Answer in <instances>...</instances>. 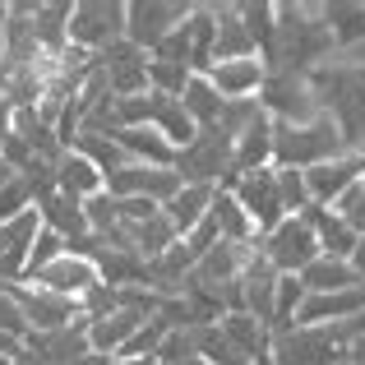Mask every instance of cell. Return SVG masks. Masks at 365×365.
Masks as SVG:
<instances>
[{
    "label": "cell",
    "instance_id": "obj_1",
    "mask_svg": "<svg viewBox=\"0 0 365 365\" xmlns=\"http://www.w3.org/2000/svg\"><path fill=\"white\" fill-rule=\"evenodd\" d=\"M333 33L324 24L319 5H273V42L264 46V70H287V74H310L329 65Z\"/></svg>",
    "mask_w": 365,
    "mask_h": 365
},
{
    "label": "cell",
    "instance_id": "obj_2",
    "mask_svg": "<svg viewBox=\"0 0 365 365\" xmlns=\"http://www.w3.org/2000/svg\"><path fill=\"white\" fill-rule=\"evenodd\" d=\"M310 88L319 98V111L338 125L347 153H365V70L347 61H329L310 70Z\"/></svg>",
    "mask_w": 365,
    "mask_h": 365
},
{
    "label": "cell",
    "instance_id": "obj_3",
    "mask_svg": "<svg viewBox=\"0 0 365 365\" xmlns=\"http://www.w3.org/2000/svg\"><path fill=\"white\" fill-rule=\"evenodd\" d=\"M342 153H347V143H342L338 125L329 116H314L305 125H273V167L310 171V167L342 158Z\"/></svg>",
    "mask_w": 365,
    "mask_h": 365
},
{
    "label": "cell",
    "instance_id": "obj_4",
    "mask_svg": "<svg viewBox=\"0 0 365 365\" xmlns=\"http://www.w3.org/2000/svg\"><path fill=\"white\" fill-rule=\"evenodd\" d=\"M259 111H264L273 125H305L319 111V98L310 88V74H287V70H268L264 74V88H259Z\"/></svg>",
    "mask_w": 365,
    "mask_h": 365
},
{
    "label": "cell",
    "instance_id": "obj_5",
    "mask_svg": "<svg viewBox=\"0 0 365 365\" xmlns=\"http://www.w3.org/2000/svg\"><path fill=\"white\" fill-rule=\"evenodd\" d=\"M255 250L273 264L277 277H301L319 259V241H314V227L305 217H282L268 236H259Z\"/></svg>",
    "mask_w": 365,
    "mask_h": 365
},
{
    "label": "cell",
    "instance_id": "obj_6",
    "mask_svg": "<svg viewBox=\"0 0 365 365\" xmlns=\"http://www.w3.org/2000/svg\"><path fill=\"white\" fill-rule=\"evenodd\" d=\"M120 37H125L120 0H79V5H70V46H79L88 56H102Z\"/></svg>",
    "mask_w": 365,
    "mask_h": 365
},
{
    "label": "cell",
    "instance_id": "obj_7",
    "mask_svg": "<svg viewBox=\"0 0 365 365\" xmlns=\"http://www.w3.org/2000/svg\"><path fill=\"white\" fill-rule=\"evenodd\" d=\"M176 176L180 185H222L232 176V139L217 125L199 130V139L176 153Z\"/></svg>",
    "mask_w": 365,
    "mask_h": 365
},
{
    "label": "cell",
    "instance_id": "obj_8",
    "mask_svg": "<svg viewBox=\"0 0 365 365\" xmlns=\"http://www.w3.org/2000/svg\"><path fill=\"white\" fill-rule=\"evenodd\" d=\"M190 9L195 5H176V0H130L125 5V42H134L139 51H153L185 24Z\"/></svg>",
    "mask_w": 365,
    "mask_h": 365
},
{
    "label": "cell",
    "instance_id": "obj_9",
    "mask_svg": "<svg viewBox=\"0 0 365 365\" xmlns=\"http://www.w3.org/2000/svg\"><path fill=\"white\" fill-rule=\"evenodd\" d=\"M222 190L245 208V217L255 222V232H259V236H268V232H273V227L287 217L282 195H277V180H273V167L250 171V176H232Z\"/></svg>",
    "mask_w": 365,
    "mask_h": 365
},
{
    "label": "cell",
    "instance_id": "obj_10",
    "mask_svg": "<svg viewBox=\"0 0 365 365\" xmlns=\"http://www.w3.org/2000/svg\"><path fill=\"white\" fill-rule=\"evenodd\" d=\"M268 361L273 365H347V347L338 342L333 329H292L273 338Z\"/></svg>",
    "mask_w": 365,
    "mask_h": 365
},
{
    "label": "cell",
    "instance_id": "obj_11",
    "mask_svg": "<svg viewBox=\"0 0 365 365\" xmlns=\"http://www.w3.org/2000/svg\"><path fill=\"white\" fill-rule=\"evenodd\" d=\"M98 70L107 79V93L111 98H139L148 93V51H139L134 42H111L107 51L98 56Z\"/></svg>",
    "mask_w": 365,
    "mask_h": 365
},
{
    "label": "cell",
    "instance_id": "obj_12",
    "mask_svg": "<svg viewBox=\"0 0 365 365\" xmlns=\"http://www.w3.org/2000/svg\"><path fill=\"white\" fill-rule=\"evenodd\" d=\"M14 301L28 319V333H56V329H70V324L83 319L79 301H65V296L33 287V282H14Z\"/></svg>",
    "mask_w": 365,
    "mask_h": 365
},
{
    "label": "cell",
    "instance_id": "obj_13",
    "mask_svg": "<svg viewBox=\"0 0 365 365\" xmlns=\"http://www.w3.org/2000/svg\"><path fill=\"white\" fill-rule=\"evenodd\" d=\"M176 190H180L176 167H139V162H130L125 171L107 176V195L111 199H148V204H158V208L167 204Z\"/></svg>",
    "mask_w": 365,
    "mask_h": 365
},
{
    "label": "cell",
    "instance_id": "obj_14",
    "mask_svg": "<svg viewBox=\"0 0 365 365\" xmlns=\"http://www.w3.org/2000/svg\"><path fill=\"white\" fill-rule=\"evenodd\" d=\"M365 176V153H342V158L324 162V167H310L305 171V190H310V204L319 208H333L351 185Z\"/></svg>",
    "mask_w": 365,
    "mask_h": 365
},
{
    "label": "cell",
    "instance_id": "obj_15",
    "mask_svg": "<svg viewBox=\"0 0 365 365\" xmlns=\"http://www.w3.org/2000/svg\"><path fill=\"white\" fill-rule=\"evenodd\" d=\"M98 282H102V277H98V264H93V259L70 255V250H65L56 264H46L42 273L33 277V287H46V292L65 296V301H83V296H88Z\"/></svg>",
    "mask_w": 365,
    "mask_h": 365
},
{
    "label": "cell",
    "instance_id": "obj_16",
    "mask_svg": "<svg viewBox=\"0 0 365 365\" xmlns=\"http://www.w3.org/2000/svg\"><path fill=\"white\" fill-rule=\"evenodd\" d=\"M264 74H268L264 61H259V56H245V61H217L204 79L217 88L222 102H255V93L264 88Z\"/></svg>",
    "mask_w": 365,
    "mask_h": 365
},
{
    "label": "cell",
    "instance_id": "obj_17",
    "mask_svg": "<svg viewBox=\"0 0 365 365\" xmlns=\"http://www.w3.org/2000/svg\"><path fill=\"white\" fill-rule=\"evenodd\" d=\"M301 217L314 227V241H319V255L324 259H347V264H351V255H356V245H361L356 227H347L333 208H319V204H310Z\"/></svg>",
    "mask_w": 365,
    "mask_h": 365
},
{
    "label": "cell",
    "instance_id": "obj_18",
    "mask_svg": "<svg viewBox=\"0 0 365 365\" xmlns=\"http://www.w3.org/2000/svg\"><path fill=\"white\" fill-rule=\"evenodd\" d=\"M143 324H148V319H143L139 310H125V305L111 310L107 319H88V351H93V356H107V361L120 356V347L143 329Z\"/></svg>",
    "mask_w": 365,
    "mask_h": 365
},
{
    "label": "cell",
    "instance_id": "obj_19",
    "mask_svg": "<svg viewBox=\"0 0 365 365\" xmlns=\"http://www.w3.org/2000/svg\"><path fill=\"white\" fill-rule=\"evenodd\" d=\"M56 190L70 199H79V204H88V199H98L102 190H107V176H102L98 167H93L83 153H61L56 158Z\"/></svg>",
    "mask_w": 365,
    "mask_h": 365
},
{
    "label": "cell",
    "instance_id": "obj_20",
    "mask_svg": "<svg viewBox=\"0 0 365 365\" xmlns=\"http://www.w3.org/2000/svg\"><path fill=\"white\" fill-rule=\"evenodd\" d=\"M213 24H217V42H213V65L217 61H245L259 56L255 37L241 24V5H213Z\"/></svg>",
    "mask_w": 365,
    "mask_h": 365
},
{
    "label": "cell",
    "instance_id": "obj_21",
    "mask_svg": "<svg viewBox=\"0 0 365 365\" xmlns=\"http://www.w3.org/2000/svg\"><path fill=\"white\" fill-rule=\"evenodd\" d=\"M213 195H217V185H180L176 195L162 204V213H167L171 227H176V236H190L199 222H204L208 208H213Z\"/></svg>",
    "mask_w": 365,
    "mask_h": 365
},
{
    "label": "cell",
    "instance_id": "obj_22",
    "mask_svg": "<svg viewBox=\"0 0 365 365\" xmlns=\"http://www.w3.org/2000/svg\"><path fill=\"white\" fill-rule=\"evenodd\" d=\"M111 139L125 148V158L139 167H176V148L162 139L153 125H134V130H116Z\"/></svg>",
    "mask_w": 365,
    "mask_h": 365
},
{
    "label": "cell",
    "instance_id": "obj_23",
    "mask_svg": "<svg viewBox=\"0 0 365 365\" xmlns=\"http://www.w3.org/2000/svg\"><path fill=\"white\" fill-rule=\"evenodd\" d=\"M250 255H255V245L217 241V245H213V250H208V255L195 264V277H199V282H208V287H227V282H236V277L245 273Z\"/></svg>",
    "mask_w": 365,
    "mask_h": 365
},
{
    "label": "cell",
    "instance_id": "obj_24",
    "mask_svg": "<svg viewBox=\"0 0 365 365\" xmlns=\"http://www.w3.org/2000/svg\"><path fill=\"white\" fill-rule=\"evenodd\" d=\"M222 333L232 338V347L241 351L250 365H268V351H273V329L255 314H227Z\"/></svg>",
    "mask_w": 365,
    "mask_h": 365
},
{
    "label": "cell",
    "instance_id": "obj_25",
    "mask_svg": "<svg viewBox=\"0 0 365 365\" xmlns=\"http://www.w3.org/2000/svg\"><path fill=\"white\" fill-rule=\"evenodd\" d=\"M37 217H42L46 232L65 236V241H74V236H88V217H83V204L70 195H61V190H51L46 199H37Z\"/></svg>",
    "mask_w": 365,
    "mask_h": 365
},
{
    "label": "cell",
    "instance_id": "obj_26",
    "mask_svg": "<svg viewBox=\"0 0 365 365\" xmlns=\"http://www.w3.org/2000/svg\"><path fill=\"white\" fill-rule=\"evenodd\" d=\"M319 14L329 24L338 51H356L365 42V5L361 0H333V5H319Z\"/></svg>",
    "mask_w": 365,
    "mask_h": 365
},
{
    "label": "cell",
    "instance_id": "obj_27",
    "mask_svg": "<svg viewBox=\"0 0 365 365\" xmlns=\"http://www.w3.org/2000/svg\"><path fill=\"white\" fill-rule=\"evenodd\" d=\"M185 42H190V74H208V70H213V42H217L213 5H195V9H190Z\"/></svg>",
    "mask_w": 365,
    "mask_h": 365
},
{
    "label": "cell",
    "instance_id": "obj_28",
    "mask_svg": "<svg viewBox=\"0 0 365 365\" xmlns=\"http://www.w3.org/2000/svg\"><path fill=\"white\" fill-rule=\"evenodd\" d=\"M148 125H153V130H158L176 153L190 148V143L199 139V125L190 120V111L180 107V98H158V107H153V120H148Z\"/></svg>",
    "mask_w": 365,
    "mask_h": 365
},
{
    "label": "cell",
    "instance_id": "obj_29",
    "mask_svg": "<svg viewBox=\"0 0 365 365\" xmlns=\"http://www.w3.org/2000/svg\"><path fill=\"white\" fill-rule=\"evenodd\" d=\"M301 287L310 296H329V292H347V287H365L361 277H356V268L347 264V259H314L310 268L301 273Z\"/></svg>",
    "mask_w": 365,
    "mask_h": 365
},
{
    "label": "cell",
    "instance_id": "obj_30",
    "mask_svg": "<svg viewBox=\"0 0 365 365\" xmlns=\"http://www.w3.org/2000/svg\"><path fill=\"white\" fill-rule=\"evenodd\" d=\"M33 28H37V46L46 56H61L70 46V5H61V0L33 5Z\"/></svg>",
    "mask_w": 365,
    "mask_h": 365
},
{
    "label": "cell",
    "instance_id": "obj_31",
    "mask_svg": "<svg viewBox=\"0 0 365 365\" xmlns=\"http://www.w3.org/2000/svg\"><path fill=\"white\" fill-rule=\"evenodd\" d=\"M208 217L217 222L222 241H232V245H255V241H259V232H255V222L245 217V208L236 204V199L227 195L222 185H217V195H213V208H208Z\"/></svg>",
    "mask_w": 365,
    "mask_h": 365
},
{
    "label": "cell",
    "instance_id": "obj_32",
    "mask_svg": "<svg viewBox=\"0 0 365 365\" xmlns=\"http://www.w3.org/2000/svg\"><path fill=\"white\" fill-rule=\"evenodd\" d=\"M180 107L190 111V120H195L199 130H208V125H217V120H222V107H227V102L217 98V88L204 79V74H190L185 93H180Z\"/></svg>",
    "mask_w": 365,
    "mask_h": 365
},
{
    "label": "cell",
    "instance_id": "obj_33",
    "mask_svg": "<svg viewBox=\"0 0 365 365\" xmlns=\"http://www.w3.org/2000/svg\"><path fill=\"white\" fill-rule=\"evenodd\" d=\"M74 153H83V158H88L93 167L102 171V176H116V171L130 167L125 148L111 139V134H79V139H74Z\"/></svg>",
    "mask_w": 365,
    "mask_h": 365
},
{
    "label": "cell",
    "instance_id": "obj_34",
    "mask_svg": "<svg viewBox=\"0 0 365 365\" xmlns=\"http://www.w3.org/2000/svg\"><path fill=\"white\" fill-rule=\"evenodd\" d=\"M273 180H277V195H282V208L287 217H301L310 208V190H305V171H292V167H273Z\"/></svg>",
    "mask_w": 365,
    "mask_h": 365
},
{
    "label": "cell",
    "instance_id": "obj_35",
    "mask_svg": "<svg viewBox=\"0 0 365 365\" xmlns=\"http://www.w3.org/2000/svg\"><path fill=\"white\" fill-rule=\"evenodd\" d=\"M190 83V70L185 65H171V61H153L148 56V93L158 98H180Z\"/></svg>",
    "mask_w": 365,
    "mask_h": 365
},
{
    "label": "cell",
    "instance_id": "obj_36",
    "mask_svg": "<svg viewBox=\"0 0 365 365\" xmlns=\"http://www.w3.org/2000/svg\"><path fill=\"white\" fill-rule=\"evenodd\" d=\"M33 208H37V199H33V185H28L24 176H14L0 190V222H14V217L33 213Z\"/></svg>",
    "mask_w": 365,
    "mask_h": 365
},
{
    "label": "cell",
    "instance_id": "obj_37",
    "mask_svg": "<svg viewBox=\"0 0 365 365\" xmlns=\"http://www.w3.org/2000/svg\"><path fill=\"white\" fill-rule=\"evenodd\" d=\"M65 255V236H56V232H37V241H33V250H28V273H24V282H33L37 273H42L46 264H56V259Z\"/></svg>",
    "mask_w": 365,
    "mask_h": 365
},
{
    "label": "cell",
    "instance_id": "obj_38",
    "mask_svg": "<svg viewBox=\"0 0 365 365\" xmlns=\"http://www.w3.org/2000/svg\"><path fill=\"white\" fill-rule=\"evenodd\" d=\"M162 365H185L195 356V329H171L167 338L158 342V351H153Z\"/></svg>",
    "mask_w": 365,
    "mask_h": 365
},
{
    "label": "cell",
    "instance_id": "obj_39",
    "mask_svg": "<svg viewBox=\"0 0 365 365\" xmlns=\"http://www.w3.org/2000/svg\"><path fill=\"white\" fill-rule=\"evenodd\" d=\"M241 24H245V33L255 37V46L264 51L268 42H273V5H241Z\"/></svg>",
    "mask_w": 365,
    "mask_h": 365
},
{
    "label": "cell",
    "instance_id": "obj_40",
    "mask_svg": "<svg viewBox=\"0 0 365 365\" xmlns=\"http://www.w3.org/2000/svg\"><path fill=\"white\" fill-rule=\"evenodd\" d=\"M333 213H338V217H342L347 227H356V232L365 236V176H361L356 185H351L347 195L338 199V204H333Z\"/></svg>",
    "mask_w": 365,
    "mask_h": 365
},
{
    "label": "cell",
    "instance_id": "obj_41",
    "mask_svg": "<svg viewBox=\"0 0 365 365\" xmlns=\"http://www.w3.org/2000/svg\"><path fill=\"white\" fill-rule=\"evenodd\" d=\"M347 365H365V338H356L347 347Z\"/></svg>",
    "mask_w": 365,
    "mask_h": 365
},
{
    "label": "cell",
    "instance_id": "obj_42",
    "mask_svg": "<svg viewBox=\"0 0 365 365\" xmlns=\"http://www.w3.org/2000/svg\"><path fill=\"white\" fill-rule=\"evenodd\" d=\"M351 268H356V277H361V282H365V236H361L356 255H351Z\"/></svg>",
    "mask_w": 365,
    "mask_h": 365
},
{
    "label": "cell",
    "instance_id": "obj_43",
    "mask_svg": "<svg viewBox=\"0 0 365 365\" xmlns=\"http://www.w3.org/2000/svg\"><path fill=\"white\" fill-rule=\"evenodd\" d=\"M342 61H347V65H356V70H365V42L356 46V51H342Z\"/></svg>",
    "mask_w": 365,
    "mask_h": 365
},
{
    "label": "cell",
    "instance_id": "obj_44",
    "mask_svg": "<svg viewBox=\"0 0 365 365\" xmlns=\"http://www.w3.org/2000/svg\"><path fill=\"white\" fill-rule=\"evenodd\" d=\"M9 116H14V111H9V107H5V102H0V143H5V139H9Z\"/></svg>",
    "mask_w": 365,
    "mask_h": 365
},
{
    "label": "cell",
    "instance_id": "obj_45",
    "mask_svg": "<svg viewBox=\"0 0 365 365\" xmlns=\"http://www.w3.org/2000/svg\"><path fill=\"white\" fill-rule=\"evenodd\" d=\"M14 176H19V171H14V167H9V162H5V158H0V190H5V185H9V180H14Z\"/></svg>",
    "mask_w": 365,
    "mask_h": 365
},
{
    "label": "cell",
    "instance_id": "obj_46",
    "mask_svg": "<svg viewBox=\"0 0 365 365\" xmlns=\"http://www.w3.org/2000/svg\"><path fill=\"white\" fill-rule=\"evenodd\" d=\"M111 365H162L158 356H130V361H111Z\"/></svg>",
    "mask_w": 365,
    "mask_h": 365
},
{
    "label": "cell",
    "instance_id": "obj_47",
    "mask_svg": "<svg viewBox=\"0 0 365 365\" xmlns=\"http://www.w3.org/2000/svg\"><path fill=\"white\" fill-rule=\"evenodd\" d=\"M185 365H208V361H199V356H190V361H185Z\"/></svg>",
    "mask_w": 365,
    "mask_h": 365
},
{
    "label": "cell",
    "instance_id": "obj_48",
    "mask_svg": "<svg viewBox=\"0 0 365 365\" xmlns=\"http://www.w3.org/2000/svg\"><path fill=\"white\" fill-rule=\"evenodd\" d=\"M0 365H14V361H9V356H0Z\"/></svg>",
    "mask_w": 365,
    "mask_h": 365
}]
</instances>
